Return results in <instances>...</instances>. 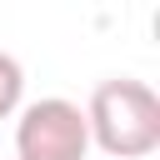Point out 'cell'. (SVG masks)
<instances>
[{
  "mask_svg": "<svg viewBox=\"0 0 160 160\" xmlns=\"http://www.w3.org/2000/svg\"><path fill=\"white\" fill-rule=\"evenodd\" d=\"M85 125H90V140L105 155L140 160L160 145V95L145 80H130V75L100 80L90 105H85Z\"/></svg>",
  "mask_w": 160,
  "mask_h": 160,
  "instance_id": "1",
  "label": "cell"
},
{
  "mask_svg": "<svg viewBox=\"0 0 160 160\" xmlns=\"http://www.w3.org/2000/svg\"><path fill=\"white\" fill-rule=\"evenodd\" d=\"M20 95H25V70H20L15 55L0 50V120L20 110Z\"/></svg>",
  "mask_w": 160,
  "mask_h": 160,
  "instance_id": "3",
  "label": "cell"
},
{
  "mask_svg": "<svg viewBox=\"0 0 160 160\" xmlns=\"http://www.w3.org/2000/svg\"><path fill=\"white\" fill-rule=\"evenodd\" d=\"M15 150H20V160H85V150H90L85 110L60 95L25 105L15 120Z\"/></svg>",
  "mask_w": 160,
  "mask_h": 160,
  "instance_id": "2",
  "label": "cell"
}]
</instances>
